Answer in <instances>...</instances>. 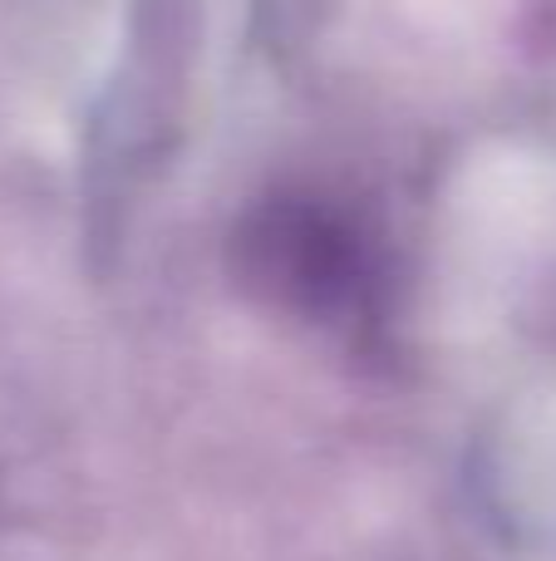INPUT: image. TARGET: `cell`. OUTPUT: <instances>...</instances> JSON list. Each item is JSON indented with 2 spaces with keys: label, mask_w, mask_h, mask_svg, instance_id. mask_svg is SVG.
Returning <instances> with one entry per match:
<instances>
[{
  "label": "cell",
  "mask_w": 556,
  "mask_h": 561,
  "mask_svg": "<svg viewBox=\"0 0 556 561\" xmlns=\"http://www.w3.org/2000/svg\"><path fill=\"white\" fill-rule=\"evenodd\" d=\"M453 232L478 262L522 256L556 232V168L528 148H483L453 183Z\"/></svg>",
  "instance_id": "obj_1"
},
{
  "label": "cell",
  "mask_w": 556,
  "mask_h": 561,
  "mask_svg": "<svg viewBox=\"0 0 556 561\" xmlns=\"http://www.w3.org/2000/svg\"><path fill=\"white\" fill-rule=\"evenodd\" d=\"M512 497L537 517H556V389L547 385L518 409L508 434Z\"/></svg>",
  "instance_id": "obj_2"
}]
</instances>
